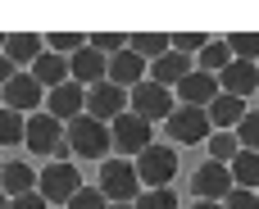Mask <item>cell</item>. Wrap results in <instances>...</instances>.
Here are the masks:
<instances>
[{
	"instance_id": "cell-1",
	"label": "cell",
	"mask_w": 259,
	"mask_h": 209,
	"mask_svg": "<svg viewBox=\"0 0 259 209\" xmlns=\"http://www.w3.org/2000/svg\"><path fill=\"white\" fill-rule=\"evenodd\" d=\"M64 141L73 146V155H77V159H109V150H114L109 123H100V118H91V114L73 118V123H68V132H64Z\"/></svg>"
},
{
	"instance_id": "cell-2",
	"label": "cell",
	"mask_w": 259,
	"mask_h": 209,
	"mask_svg": "<svg viewBox=\"0 0 259 209\" xmlns=\"http://www.w3.org/2000/svg\"><path fill=\"white\" fill-rule=\"evenodd\" d=\"M100 191H105V200L109 205H137V196H141V178H137V164H127V159H105L100 164Z\"/></svg>"
},
{
	"instance_id": "cell-3",
	"label": "cell",
	"mask_w": 259,
	"mask_h": 209,
	"mask_svg": "<svg viewBox=\"0 0 259 209\" xmlns=\"http://www.w3.org/2000/svg\"><path fill=\"white\" fill-rule=\"evenodd\" d=\"M132 164H137V178H141L146 191H159L178 178V150L173 146H146Z\"/></svg>"
},
{
	"instance_id": "cell-4",
	"label": "cell",
	"mask_w": 259,
	"mask_h": 209,
	"mask_svg": "<svg viewBox=\"0 0 259 209\" xmlns=\"http://www.w3.org/2000/svg\"><path fill=\"white\" fill-rule=\"evenodd\" d=\"M209 128H214V123H209V114H205V109H196V105L173 109V114H168V123H164L168 146H200V141H209V137H214Z\"/></svg>"
},
{
	"instance_id": "cell-5",
	"label": "cell",
	"mask_w": 259,
	"mask_h": 209,
	"mask_svg": "<svg viewBox=\"0 0 259 209\" xmlns=\"http://www.w3.org/2000/svg\"><path fill=\"white\" fill-rule=\"evenodd\" d=\"M36 191H41V200L46 205H68L77 191H82V178H77V164H46L41 173H36Z\"/></svg>"
},
{
	"instance_id": "cell-6",
	"label": "cell",
	"mask_w": 259,
	"mask_h": 209,
	"mask_svg": "<svg viewBox=\"0 0 259 209\" xmlns=\"http://www.w3.org/2000/svg\"><path fill=\"white\" fill-rule=\"evenodd\" d=\"M127 100H132L127 109H132L137 118H146V123H168V114L178 109V105H173V91L159 87V82H150V77H146L141 87H132Z\"/></svg>"
},
{
	"instance_id": "cell-7",
	"label": "cell",
	"mask_w": 259,
	"mask_h": 209,
	"mask_svg": "<svg viewBox=\"0 0 259 209\" xmlns=\"http://www.w3.org/2000/svg\"><path fill=\"white\" fill-rule=\"evenodd\" d=\"M232 191H237V182H232V169H228V164H214V159H209V164H200V169L191 173V196H196V200H219V205H223Z\"/></svg>"
},
{
	"instance_id": "cell-8",
	"label": "cell",
	"mask_w": 259,
	"mask_h": 209,
	"mask_svg": "<svg viewBox=\"0 0 259 209\" xmlns=\"http://www.w3.org/2000/svg\"><path fill=\"white\" fill-rule=\"evenodd\" d=\"M64 123L59 118H50L46 109H36V114H27V137H23V146L32 150V155H55L59 146H64Z\"/></svg>"
},
{
	"instance_id": "cell-9",
	"label": "cell",
	"mask_w": 259,
	"mask_h": 209,
	"mask_svg": "<svg viewBox=\"0 0 259 209\" xmlns=\"http://www.w3.org/2000/svg\"><path fill=\"white\" fill-rule=\"evenodd\" d=\"M109 137H114L118 159H123V155H141L146 146H155V141H150V123H146V118H137L132 109H127V114H118V118L109 123Z\"/></svg>"
},
{
	"instance_id": "cell-10",
	"label": "cell",
	"mask_w": 259,
	"mask_h": 209,
	"mask_svg": "<svg viewBox=\"0 0 259 209\" xmlns=\"http://www.w3.org/2000/svg\"><path fill=\"white\" fill-rule=\"evenodd\" d=\"M41 96H46V91H41V82H36L32 73H14V77L0 87V105H5V109H14V114H23V118H27V114H36Z\"/></svg>"
},
{
	"instance_id": "cell-11",
	"label": "cell",
	"mask_w": 259,
	"mask_h": 209,
	"mask_svg": "<svg viewBox=\"0 0 259 209\" xmlns=\"http://www.w3.org/2000/svg\"><path fill=\"white\" fill-rule=\"evenodd\" d=\"M127 91L123 87H114L109 77L105 82H96V87H87V114L91 118H100V123H114L118 114H127Z\"/></svg>"
},
{
	"instance_id": "cell-12",
	"label": "cell",
	"mask_w": 259,
	"mask_h": 209,
	"mask_svg": "<svg viewBox=\"0 0 259 209\" xmlns=\"http://www.w3.org/2000/svg\"><path fill=\"white\" fill-rule=\"evenodd\" d=\"M46 114H50V118H59V123L82 118V114H87V87H77V82L68 77L64 87L46 91Z\"/></svg>"
},
{
	"instance_id": "cell-13",
	"label": "cell",
	"mask_w": 259,
	"mask_h": 209,
	"mask_svg": "<svg viewBox=\"0 0 259 209\" xmlns=\"http://www.w3.org/2000/svg\"><path fill=\"white\" fill-rule=\"evenodd\" d=\"M191 73H196V59H191V55H178V50H168L164 59L150 64V82H159V87H168V91H178Z\"/></svg>"
},
{
	"instance_id": "cell-14",
	"label": "cell",
	"mask_w": 259,
	"mask_h": 209,
	"mask_svg": "<svg viewBox=\"0 0 259 209\" xmlns=\"http://www.w3.org/2000/svg\"><path fill=\"white\" fill-rule=\"evenodd\" d=\"M68 77L77 82V87H96V82H105L109 77V59L100 55V50H77L73 59H68Z\"/></svg>"
},
{
	"instance_id": "cell-15",
	"label": "cell",
	"mask_w": 259,
	"mask_h": 209,
	"mask_svg": "<svg viewBox=\"0 0 259 209\" xmlns=\"http://www.w3.org/2000/svg\"><path fill=\"white\" fill-rule=\"evenodd\" d=\"M219 91H228V96H255L259 91V68L255 64H246V59H232L223 73H219Z\"/></svg>"
},
{
	"instance_id": "cell-16",
	"label": "cell",
	"mask_w": 259,
	"mask_h": 209,
	"mask_svg": "<svg viewBox=\"0 0 259 209\" xmlns=\"http://www.w3.org/2000/svg\"><path fill=\"white\" fill-rule=\"evenodd\" d=\"M46 55V36H36V32H9L5 36V59L14 64V68H32L36 59Z\"/></svg>"
},
{
	"instance_id": "cell-17",
	"label": "cell",
	"mask_w": 259,
	"mask_h": 209,
	"mask_svg": "<svg viewBox=\"0 0 259 209\" xmlns=\"http://www.w3.org/2000/svg\"><path fill=\"white\" fill-rule=\"evenodd\" d=\"M109 82H114V87H123V91L141 87V82H146V59H141V55H132V50H118V55L109 59Z\"/></svg>"
},
{
	"instance_id": "cell-18",
	"label": "cell",
	"mask_w": 259,
	"mask_h": 209,
	"mask_svg": "<svg viewBox=\"0 0 259 209\" xmlns=\"http://www.w3.org/2000/svg\"><path fill=\"white\" fill-rule=\"evenodd\" d=\"M173 96H182V105L209 109V105H214V96H219V77H214V73H200V68H196V73H191V77H187V82H182Z\"/></svg>"
},
{
	"instance_id": "cell-19",
	"label": "cell",
	"mask_w": 259,
	"mask_h": 209,
	"mask_svg": "<svg viewBox=\"0 0 259 209\" xmlns=\"http://www.w3.org/2000/svg\"><path fill=\"white\" fill-rule=\"evenodd\" d=\"M246 109H250V105H246L241 96H228V91H219V96H214V105H209L205 114H209V123H214L219 132H237V123L246 118Z\"/></svg>"
},
{
	"instance_id": "cell-20",
	"label": "cell",
	"mask_w": 259,
	"mask_h": 209,
	"mask_svg": "<svg viewBox=\"0 0 259 209\" xmlns=\"http://www.w3.org/2000/svg\"><path fill=\"white\" fill-rule=\"evenodd\" d=\"M27 73L41 82V91H55V87H64V82H68V59H64V55H50V50H46V55H41V59L27 68Z\"/></svg>"
},
{
	"instance_id": "cell-21",
	"label": "cell",
	"mask_w": 259,
	"mask_h": 209,
	"mask_svg": "<svg viewBox=\"0 0 259 209\" xmlns=\"http://www.w3.org/2000/svg\"><path fill=\"white\" fill-rule=\"evenodd\" d=\"M0 191H5L9 200L32 196V191H36V169H32V164H5V173H0Z\"/></svg>"
},
{
	"instance_id": "cell-22",
	"label": "cell",
	"mask_w": 259,
	"mask_h": 209,
	"mask_svg": "<svg viewBox=\"0 0 259 209\" xmlns=\"http://www.w3.org/2000/svg\"><path fill=\"white\" fill-rule=\"evenodd\" d=\"M127 50L155 64V59H164L173 50V36H164V32H137V36H127Z\"/></svg>"
},
{
	"instance_id": "cell-23",
	"label": "cell",
	"mask_w": 259,
	"mask_h": 209,
	"mask_svg": "<svg viewBox=\"0 0 259 209\" xmlns=\"http://www.w3.org/2000/svg\"><path fill=\"white\" fill-rule=\"evenodd\" d=\"M228 64H232V46H228V36H209V46L196 55V68H200V73H214V77H219Z\"/></svg>"
},
{
	"instance_id": "cell-24",
	"label": "cell",
	"mask_w": 259,
	"mask_h": 209,
	"mask_svg": "<svg viewBox=\"0 0 259 209\" xmlns=\"http://www.w3.org/2000/svg\"><path fill=\"white\" fill-rule=\"evenodd\" d=\"M228 169H232V182L241 191H259V150H241Z\"/></svg>"
},
{
	"instance_id": "cell-25",
	"label": "cell",
	"mask_w": 259,
	"mask_h": 209,
	"mask_svg": "<svg viewBox=\"0 0 259 209\" xmlns=\"http://www.w3.org/2000/svg\"><path fill=\"white\" fill-rule=\"evenodd\" d=\"M205 146H209V159H214V164H232V159L241 155V141H237V132H214Z\"/></svg>"
},
{
	"instance_id": "cell-26",
	"label": "cell",
	"mask_w": 259,
	"mask_h": 209,
	"mask_svg": "<svg viewBox=\"0 0 259 209\" xmlns=\"http://www.w3.org/2000/svg\"><path fill=\"white\" fill-rule=\"evenodd\" d=\"M46 50L73 59L77 50H87V36H82V32H50V36H46Z\"/></svg>"
},
{
	"instance_id": "cell-27",
	"label": "cell",
	"mask_w": 259,
	"mask_h": 209,
	"mask_svg": "<svg viewBox=\"0 0 259 209\" xmlns=\"http://www.w3.org/2000/svg\"><path fill=\"white\" fill-rule=\"evenodd\" d=\"M23 137H27V118L0 105V146H18Z\"/></svg>"
},
{
	"instance_id": "cell-28",
	"label": "cell",
	"mask_w": 259,
	"mask_h": 209,
	"mask_svg": "<svg viewBox=\"0 0 259 209\" xmlns=\"http://www.w3.org/2000/svg\"><path fill=\"white\" fill-rule=\"evenodd\" d=\"M228 46H232V59L259 64V32H232V36H228Z\"/></svg>"
},
{
	"instance_id": "cell-29",
	"label": "cell",
	"mask_w": 259,
	"mask_h": 209,
	"mask_svg": "<svg viewBox=\"0 0 259 209\" xmlns=\"http://www.w3.org/2000/svg\"><path fill=\"white\" fill-rule=\"evenodd\" d=\"M87 46L100 50L105 59H114L118 50H127V36H123V32H96V36H87Z\"/></svg>"
},
{
	"instance_id": "cell-30",
	"label": "cell",
	"mask_w": 259,
	"mask_h": 209,
	"mask_svg": "<svg viewBox=\"0 0 259 209\" xmlns=\"http://www.w3.org/2000/svg\"><path fill=\"white\" fill-rule=\"evenodd\" d=\"M237 141L241 150H259V109H246V118L237 123Z\"/></svg>"
},
{
	"instance_id": "cell-31",
	"label": "cell",
	"mask_w": 259,
	"mask_h": 209,
	"mask_svg": "<svg viewBox=\"0 0 259 209\" xmlns=\"http://www.w3.org/2000/svg\"><path fill=\"white\" fill-rule=\"evenodd\" d=\"M205 46H209L205 32H178V36H173V50H178V55H191V59H196Z\"/></svg>"
},
{
	"instance_id": "cell-32",
	"label": "cell",
	"mask_w": 259,
	"mask_h": 209,
	"mask_svg": "<svg viewBox=\"0 0 259 209\" xmlns=\"http://www.w3.org/2000/svg\"><path fill=\"white\" fill-rule=\"evenodd\" d=\"M68 209H109V200H105L100 187H82V191L68 200Z\"/></svg>"
},
{
	"instance_id": "cell-33",
	"label": "cell",
	"mask_w": 259,
	"mask_h": 209,
	"mask_svg": "<svg viewBox=\"0 0 259 209\" xmlns=\"http://www.w3.org/2000/svg\"><path fill=\"white\" fill-rule=\"evenodd\" d=\"M137 209H178V196H173L168 187H159V191H146V196H137Z\"/></svg>"
},
{
	"instance_id": "cell-34",
	"label": "cell",
	"mask_w": 259,
	"mask_h": 209,
	"mask_svg": "<svg viewBox=\"0 0 259 209\" xmlns=\"http://www.w3.org/2000/svg\"><path fill=\"white\" fill-rule=\"evenodd\" d=\"M223 205H228V209H259V191H241V187H237Z\"/></svg>"
},
{
	"instance_id": "cell-35",
	"label": "cell",
	"mask_w": 259,
	"mask_h": 209,
	"mask_svg": "<svg viewBox=\"0 0 259 209\" xmlns=\"http://www.w3.org/2000/svg\"><path fill=\"white\" fill-rule=\"evenodd\" d=\"M9 209H50L41 200V191H32V196H18V200H9Z\"/></svg>"
},
{
	"instance_id": "cell-36",
	"label": "cell",
	"mask_w": 259,
	"mask_h": 209,
	"mask_svg": "<svg viewBox=\"0 0 259 209\" xmlns=\"http://www.w3.org/2000/svg\"><path fill=\"white\" fill-rule=\"evenodd\" d=\"M14 73H23V68H14V64H9V59H5V55H0V87H5V82H9V77H14Z\"/></svg>"
},
{
	"instance_id": "cell-37",
	"label": "cell",
	"mask_w": 259,
	"mask_h": 209,
	"mask_svg": "<svg viewBox=\"0 0 259 209\" xmlns=\"http://www.w3.org/2000/svg\"><path fill=\"white\" fill-rule=\"evenodd\" d=\"M191 209H228V205H219V200H196Z\"/></svg>"
},
{
	"instance_id": "cell-38",
	"label": "cell",
	"mask_w": 259,
	"mask_h": 209,
	"mask_svg": "<svg viewBox=\"0 0 259 209\" xmlns=\"http://www.w3.org/2000/svg\"><path fill=\"white\" fill-rule=\"evenodd\" d=\"M0 209H9V196H5V191H0Z\"/></svg>"
},
{
	"instance_id": "cell-39",
	"label": "cell",
	"mask_w": 259,
	"mask_h": 209,
	"mask_svg": "<svg viewBox=\"0 0 259 209\" xmlns=\"http://www.w3.org/2000/svg\"><path fill=\"white\" fill-rule=\"evenodd\" d=\"M109 209H137V205H123V200H118V205H109Z\"/></svg>"
},
{
	"instance_id": "cell-40",
	"label": "cell",
	"mask_w": 259,
	"mask_h": 209,
	"mask_svg": "<svg viewBox=\"0 0 259 209\" xmlns=\"http://www.w3.org/2000/svg\"><path fill=\"white\" fill-rule=\"evenodd\" d=\"M0 55H5V36H0Z\"/></svg>"
},
{
	"instance_id": "cell-41",
	"label": "cell",
	"mask_w": 259,
	"mask_h": 209,
	"mask_svg": "<svg viewBox=\"0 0 259 209\" xmlns=\"http://www.w3.org/2000/svg\"><path fill=\"white\" fill-rule=\"evenodd\" d=\"M0 173H5V164H0Z\"/></svg>"
},
{
	"instance_id": "cell-42",
	"label": "cell",
	"mask_w": 259,
	"mask_h": 209,
	"mask_svg": "<svg viewBox=\"0 0 259 209\" xmlns=\"http://www.w3.org/2000/svg\"><path fill=\"white\" fill-rule=\"evenodd\" d=\"M255 68H259V64H255Z\"/></svg>"
}]
</instances>
